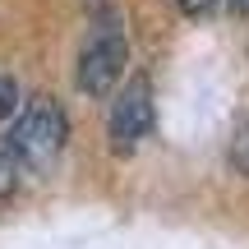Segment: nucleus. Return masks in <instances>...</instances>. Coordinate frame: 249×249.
I'll return each instance as SVG.
<instances>
[{"mask_svg":"<svg viewBox=\"0 0 249 249\" xmlns=\"http://www.w3.org/2000/svg\"><path fill=\"white\" fill-rule=\"evenodd\" d=\"M65 139H70V120H65V107L55 97L18 102V120H14V129L5 134V143L18 152L23 166H46V161L65 148Z\"/></svg>","mask_w":249,"mask_h":249,"instance_id":"1","label":"nucleus"},{"mask_svg":"<svg viewBox=\"0 0 249 249\" xmlns=\"http://www.w3.org/2000/svg\"><path fill=\"white\" fill-rule=\"evenodd\" d=\"M124 65H129V37H124L120 18H97V28L88 33L79 51V70H74V83L88 97H107L111 88L124 79Z\"/></svg>","mask_w":249,"mask_h":249,"instance_id":"2","label":"nucleus"},{"mask_svg":"<svg viewBox=\"0 0 249 249\" xmlns=\"http://www.w3.org/2000/svg\"><path fill=\"white\" fill-rule=\"evenodd\" d=\"M111 143H116L120 152L139 148L143 139H148L152 129V83L148 79H129L124 83V92L116 97V107H111Z\"/></svg>","mask_w":249,"mask_h":249,"instance_id":"3","label":"nucleus"},{"mask_svg":"<svg viewBox=\"0 0 249 249\" xmlns=\"http://www.w3.org/2000/svg\"><path fill=\"white\" fill-rule=\"evenodd\" d=\"M23 161H18V152L14 148H9V143L5 139H0V198H5V194H14V189H18V180H23Z\"/></svg>","mask_w":249,"mask_h":249,"instance_id":"4","label":"nucleus"},{"mask_svg":"<svg viewBox=\"0 0 249 249\" xmlns=\"http://www.w3.org/2000/svg\"><path fill=\"white\" fill-rule=\"evenodd\" d=\"M231 166L249 176V120L240 124V129H235V143H231Z\"/></svg>","mask_w":249,"mask_h":249,"instance_id":"5","label":"nucleus"},{"mask_svg":"<svg viewBox=\"0 0 249 249\" xmlns=\"http://www.w3.org/2000/svg\"><path fill=\"white\" fill-rule=\"evenodd\" d=\"M14 111H18V83L0 74V120H9Z\"/></svg>","mask_w":249,"mask_h":249,"instance_id":"6","label":"nucleus"},{"mask_svg":"<svg viewBox=\"0 0 249 249\" xmlns=\"http://www.w3.org/2000/svg\"><path fill=\"white\" fill-rule=\"evenodd\" d=\"M176 5H180V9H185V14H189V18H198V14H213V9H217V5H222V0H176Z\"/></svg>","mask_w":249,"mask_h":249,"instance_id":"7","label":"nucleus"},{"mask_svg":"<svg viewBox=\"0 0 249 249\" xmlns=\"http://www.w3.org/2000/svg\"><path fill=\"white\" fill-rule=\"evenodd\" d=\"M226 5H231L235 14H249V0H226Z\"/></svg>","mask_w":249,"mask_h":249,"instance_id":"8","label":"nucleus"}]
</instances>
